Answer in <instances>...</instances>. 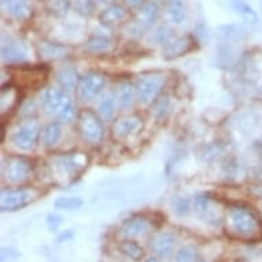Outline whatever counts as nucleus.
Instances as JSON below:
<instances>
[{"mask_svg":"<svg viewBox=\"0 0 262 262\" xmlns=\"http://www.w3.org/2000/svg\"><path fill=\"white\" fill-rule=\"evenodd\" d=\"M41 136V129L35 118L22 121L14 128L11 134V143L21 151H32Z\"/></svg>","mask_w":262,"mask_h":262,"instance_id":"6","label":"nucleus"},{"mask_svg":"<svg viewBox=\"0 0 262 262\" xmlns=\"http://www.w3.org/2000/svg\"><path fill=\"white\" fill-rule=\"evenodd\" d=\"M143 262H159V261L155 257H148V258H146V259H144Z\"/></svg>","mask_w":262,"mask_h":262,"instance_id":"41","label":"nucleus"},{"mask_svg":"<svg viewBox=\"0 0 262 262\" xmlns=\"http://www.w3.org/2000/svg\"><path fill=\"white\" fill-rule=\"evenodd\" d=\"M77 2V7L80 10H88L94 3V0H76Z\"/></svg>","mask_w":262,"mask_h":262,"instance_id":"39","label":"nucleus"},{"mask_svg":"<svg viewBox=\"0 0 262 262\" xmlns=\"http://www.w3.org/2000/svg\"><path fill=\"white\" fill-rule=\"evenodd\" d=\"M174 37V30L169 25L157 26L148 36V41L152 46H166Z\"/></svg>","mask_w":262,"mask_h":262,"instance_id":"25","label":"nucleus"},{"mask_svg":"<svg viewBox=\"0 0 262 262\" xmlns=\"http://www.w3.org/2000/svg\"><path fill=\"white\" fill-rule=\"evenodd\" d=\"M129 18V10L125 6H118V5H112L106 7V9L100 13L99 21L103 25L107 26H114L124 24Z\"/></svg>","mask_w":262,"mask_h":262,"instance_id":"19","label":"nucleus"},{"mask_svg":"<svg viewBox=\"0 0 262 262\" xmlns=\"http://www.w3.org/2000/svg\"><path fill=\"white\" fill-rule=\"evenodd\" d=\"M102 2H104V3H114L116 0H102Z\"/></svg>","mask_w":262,"mask_h":262,"instance_id":"42","label":"nucleus"},{"mask_svg":"<svg viewBox=\"0 0 262 262\" xmlns=\"http://www.w3.org/2000/svg\"><path fill=\"white\" fill-rule=\"evenodd\" d=\"M192 50V40L188 36H183V37H176L169 41L162 50L163 58L166 59H176L179 56L185 55L187 52Z\"/></svg>","mask_w":262,"mask_h":262,"instance_id":"16","label":"nucleus"},{"mask_svg":"<svg viewBox=\"0 0 262 262\" xmlns=\"http://www.w3.org/2000/svg\"><path fill=\"white\" fill-rule=\"evenodd\" d=\"M138 24L143 28L154 25L161 14V6L157 0H148L142 9L138 10Z\"/></svg>","mask_w":262,"mask_h":262,"instance_id":"22","label":"nucleus"},{"mask_svg":"<svg viewBox=\"0 0 262 262\" xmlns=\"http://www.w3.org/2000/svg\"><path fill=\"white\" fill-rule=\"evenodd\" d=\"M2 11L14 21L22 22L32 17L33 9L30 0H2Z\"/></svg>","mask_w":262,"mask_h":262,"instance_id":"12","label":"nucleus"},{"mask_svg":"<svg viewBox=\"0 0 262 262\" xmlns=\"http://www.w3.org/2000/svg\"><path fill=\"white\" fill-rule=\"evenodd\" d=\"M166 15L172 24H176V25L183 24L187 18L184 3L181 0H169L168 6H166Z\"/></svg>","mask_w":262,"mask_h":262,"instance_id":"26","label":"nucleus"},{"mask_svg":"<svg viewBox=\"0 0 262 262\" xmlns=\"http://www.w3.org/2000/svg\"><path fill=\"white\" fill-rule=\"evenodd\" d=\"M63 224V219L58 214H50L47 217V225L51 231H58V228Z\"/></svg>","mask_w":262,"mask_h":262,"instance_id":"36","label":"nucleus"},{"mask_svg":"<svg viewBox=\"0 0 262 262\" xmlns=\"http://www.w3.org/2000/svg\"><path fill=\"white\" fill-rule=\"evenodd\" d=\"M176 245V237L173 236V233L159 232L151 236L150 247L158 257H168L173 253Z\"/></svg>","mask_w":262,"mask_h":262,"instance_id":"15","label":"nucleus"},{"mask_svg":"<svg viewBox=\"0 0 262 262\" xmlns=\"http://www.w3.org/2000/svg\"><path fill=\"white\" fill-rule=\"evenodd\" d=\"M120 250L121 253L125 254L126 257L132 258L135 261H139V259H142L143 255H144V251L140 246L136 243V242L130 241V239H126L120 245Z\"/></svg>","mask_w":262,"mask_h":262,"instance_id":"30","label":"nucleus"},{"mask_svg":"<svg viewBox=\"0 0 262 262\" xmlns=\"http://www.w3.org/2000/svg\"><path fill=\"white\" fill-rule=\"evenodd\" d=\"M19 104V91L17 86L7 85L2 88V116L14 112Z\"/></svg>","mask_w":262,"mask_h":262,"instance_id":"23","label":"nucleus"},{"mask_svg":"<svg viewBox=\"0 0 262 262\" xmlns=\"http://www.w3.org/2000/svg\"><path fill=\"white\" fill-rule=\"evenodd\" d=\"M86 163L88 159L82 152H68V154L56 155L51 159V166L58 173V176L72 179V180L84 172Z\"/></svg>","mask_w":262,"mask_h":262,"instance_id":"5","label":"nucleus"},{"mask_svg":"<svg viewBox=\"0 0 262 262\" xmlns=\"http://www.w3.org/2000/svg\"><path fill=\"white\" fill-rule=\"evenodd\" d=\"M165 85V77L157 72H147L139 74L135 82L136 95L140 103L151 104L158 99Z\"/></svg>","mask_w":262,"mask_h":262,"instance_id":"4","label":"nucleus"},{"mask_svg":"<svg viewBox=\"0 0 262 262\" xmlns=\"http://www.w3.org/2000/svg\"><path fill=\"white\" fill-rule=\"evenodd\" d=\"M193 206L198 211H206L207 207H209V198H207L206 195H196L195 199H193Z\"/></svg>","mask_w":262,"mask_h":262,"instance_id":"35","label":"nucleus"},{"mask_svg":"<svg viewBox=\"0 0 262 262\" xmlns=\"http://www.w3.org/2000/svg\"><path fill=\"white\" fill-rule=\"evenodd\" d=\"M70 51H72L70 47L64 46V44L51 43V41H46V40H41L37 44V52H39L40 58H43V59H62L64 56L69 55Z\"/></svg>","mask_w":262,"mask_h":262,"instance_id":"18","label":"nucleus"},{"mask_svg":"<svg viewBox=\"0 0 262 262\" xmlns=\"http://www.w3.org/2000/svg\"><path fill=\"white\" fill-rule=\"evenodd\" d=\"M77 132L81 139L91 146L102 143L104 138V126L98 113L82 110L77 116Z\"/></svg>","mask_w":262,"mask_h":262,"instance_id":"3","label":"nucleus"},{"mask_svg":"<svg viewBox=\"0 0 262 262\" xmlns=\"http://www.w3.org/2000/svg\"><path fill=\"white\" fill-rule=\"evenodd\" d=\"M228 236L243 242L262 241V221L250 207L232 206L227 214Z\"/></svg>","mask_w":262,"mask_h":262,"instance_id":"1","label":"nucleus"},{"mask_svg":"<svg viewBox=\"0 0 262 262\" xmlns=\"http://www.w3.org/2000/svg\"><path fill=\"white\" fill-rule=\"evenodd\" d=\"M113 48V41L103 36H94L86 41V51L95 55L106 54Z\"/></svg>","mask_w":262,"mask_h":262,"instance_id":"27","label":"nucleus"},{"mask_svg":"<svg viewBox=\"0 0 262 262\" xmlns=\"http://www.w3.org/2000/svg\"><path fill=\"white\" fill-rule=\"evenodd\" d=\"M32 173V161L24 155H11L3 165V176L7 184L19 185L25 183Z\"/></svg>","mask_w":262,"mask_h":262,"instance_id":"8","label":"nucleus"},{"mask_svg":"<svg viewBox=\"0 0 262 262\" xmlns=\"http://www.w3.org/2000/svg\"><path fill=\"white\" fill-rule=\"evenodd\" d=\"M233 9L236 10L237 13L243 15L246 19H249L250 22H255L257 21V14L254 11L251 7H250L245 0H233Z\"/></svg>","mask_w":262,"mask_h":262,"instance_id":"33","label":"nucleus"},{"mask_svg":"<svg viewBox=\"0 0 262 262\" xmlns=\"http://www.w3.org/2000/svg\"><path fill=\"white\" fill-rule=\"evenodd\" d=\"M147 2L148 0H124V6L129 11H132V10H140Z\"/></svg>","mask_w":262,"mask_h":262,"instance_id":"38","label":"nucleus"},{"mask_svg":"<svg viewBox=\"0 0 262 262\" xmlns=\"http://www.w3.org/2000/svg\"><path fill=\"white\" fill-rule=\"evenodd\" d=\"M243 262H249V261H243Z\"/></svg>","mask_w":262,"mask_h":262,"instance_id":"43","label":"nucleus"},{"mask_svg":"<svg viewBox=\"0 0 262 262\" xmlns=\"http://www.w3.org/2000/svg\"><path fill=\"white\" fill-rule=\"evenodd\" d=\"M143 128V120L139 116H125L117 118L112 124V136L117 142H122L129 136L138 134Z\"/></svg>","mask_w":262,"mask_h":262,"instance_id":"10","label":"nucleus"},{"mask_svg":"<svg viewBox=\"0 0 262 262\" xmlns=\"http://www.w3.org/2000/svg\"><path fill=\"white\" fill-rule=\"evenodd\" d=\"M2 59L7 64H19L28 60L26 48L18 40L3 37L2 41Z\"/></svg>","mask_w":262,"mask_h":262,"instance_id":"13","label":"nucleus"},{"mask_svg":"<svg viewBox=\"0 0 262 262\" xmlns=\"http://www.w3.org/2000/svg\"><path fill=\"white\" fill-rule=\"evenodd\" d=\"M198 257L196 249L192 246H184L173 255L170 262H195Z\"/></svg>","mask_w":262,"mask_h":262,"instance_id":"31","label":"nucleus"},{"mask_svg":"<svg viewBox=\"0 0 262 262\" xmlns=\"http://www.w3.org/2000/svg\"><path fill=\"white\" fill-rule=\"evenodd\" d=\"M69 0H48V10L56 17H63L69 11Z\"/></svg>","mask_w":262,"mask_h":262,"instance_id":"32","label":"nucleus"},{"mask_svg":"<svg viewBox=\"0 0 262 262\" xmlns=\"http://www.w3.org/2000/svg\"><path fill=\"white\" fill-rule=\"evenodd\" d=\"M135 96H136V88L128 81H122L117 85L116 98L121 110L126 112L129 108H132L135 103Z\"/></svg>","mask_w":262,"mask_h":262,"instance_id":"21","label":"nucleus"},{"mask_svg":"<svg viewBox=\"0 0 262 262\" xmlns=\"http://www.w3.org/2000/svg\"><path fill=\"white\" fill-rule=\"evenodd\" d=\"M172 206L174 213L179 217H184V215H188L191 213V202L187 198H183V196H177V198L173 199Z\"/></svg>","mask_w":262,"mask_h":262,"instance_id":"34","label":"nucleus"},{"mask_svg":"<svg viewBox=\"0 0 262 262\" xmlns=\"http://www.w3.org/2000/svg\"><path fill=\"white\" fill-rule=\"evenodd\" d=\"M40 195L36 188H6L0 193V209L2 211L21 210L33 202Z\"/></svg>","mask_w":262,"mask_h":262,"instance_id":"7","label":"nucleus"},{"mask_svg":"<svg viewBox=\"0 0 262 262\" xmlns=\"http://www.w3.org/2000/svg\"><path fill=\"white\" fill-rule=\"evenodd\" d=\"M17 258H19V253L13 249L2 250V262H13Z\"/></svg>","mask_w":262,"mask_h":262,"instance_id":"37","label":"nucleus"},{"mask_svg":"<svg viewBox=\"0 0 262 262\" xmlns=\"http://www.w3.org/2000/svg\"><path fill=\"white\" fill-rule=\"evenodd\" d=\"M82 205H84V201L78 196H60L54 202L55 209L66 211L78 210L80 207H82Z\"/></svg>","mask_w":262,"mask_h":262,"instance_id":"29","label":"nucleus"},{"mask_svg":"<svg viewBox=\"0 0 262 262\" xmlns=\"http://www.w3.org/2000/svg\"><path fill=\"white\" fill-rule=\"evenodd\" d=\"M106 85V77L98 72H91L80 78L77 85V98L81 102L86 103L95 98H98L104 91Z\"/></svg>","mask_w":262,"mask_h":262,"instance_id":"9","label":"nucleus"},{"mask_svg":"<svg viewBox=\"0 0 262 262\" xmlns=\"http://www.w3.org/2000/svg\"><path fill=\"white\" fill-rule=\"evenodd\" d=\"M172 110V100L169 96L163 95V96H159L158 99L154 102V117L157 121H162L165 120L168 114Z\"/></svg>","mask_w":262,"mask_h":262,"instance_id":"28","label":"nucleus"},{"mask_svg":"<svg viewBox=\"0 0 262 262\" xmlns=\"http://www.w3.org/2000/svg\"><path fill=\"white\" fill-rule=\"evenodd\" d=\"M55 77L58 84H59L60 90L66 91V92L77 90L78 82H80V78H81L73 66H63V68H60L56 72Z\"/></svg>","mask_w":262,"mask_h":262,"instance_id":"20","label":"nucleus"},{"mask_svg":"<svg viewBox=\"0 0 262 262\" xmlns=\"http://www.w3.org/2000/svg\"><path fill=\"white\" fill-rule=\"evenodd\" d=\"M73 236V232L72 231H64V233H62L59 237H58V242H62V241H68V239H70V237Z\"/></svg>","mask_w":262,"mask_h":262,"instance_id":"40","label":"nucleus"},{"mask_svg":"<svg viewBox=\"0 0 262 262\" xmlns=\"http://www.w3.org/2000/svg\"><path fill=\"white\" fill-rule=\"evenodd\" d=\"M60 138H62V125L60 122H51L41 130L40 142L44 147L52 148L58 144Z\"/></svg>","mask_w":262,"mask_h":262,"instance_id":"24","label":"nucleus"},{"mask_svg":"<svg viewBox=\"0 0 262 262\" xmlns=\"http://www.w3.org/2000/svg\"><path fill=\"white\" fill-rule=\"evenodd\" d=\"M151 224L143 215H136L126 220L120 228V235L124 239H136V237L146 236L150 232Z\"/></svg>","mask_w":262,"mask_h":262,"instance_id":"14","label":"nucleus"},{"mask_svg":"<svg viewBox=\"0 0 262 262\" xmlns=\"http://www.w3.org/2000/svg\"><path fill=\"white\" fill-rule=\"evenodd\" d=\"M41 107L44 113L54 117L58 122H70L76 117V106L68 92L55 86L46 88L41 95Z\"/></svg>","mask_w":262,"mask_h":262,"instance_id":"2","label":"nucleus"},{"mask_svg":"<svg viewBox=\"0 0 262 262\" xmlns=\"http://www.w3.org/2000/svg\"><path fill=\"white\" fill-rule=\"evenodd\" d=\"M15 82L19 86L26 88H39L43 86L47 78V70L44 68H21L17 69V74L14 76Z\"/></svg>","mask_w":262,"mask_h":262,"instance_id":"11","label":"nucleus"},{"mask_svg":"<svg viewBox=\"0 0 262 262\" xmlns=\"http://www.w3.org/2000/svg\"><path fill=\"white\" fill-rule=\"evenodd\" d=\"M117 106H118V103H117L116 95L113 94L112 91L104 90L98 96L96 113H98V116L103 121H110L114 117V114H116Z\"/></svg>","mask_w":262,"mask_h":262,"instance_id":"17","label":"nucleus"}]
</instances>
